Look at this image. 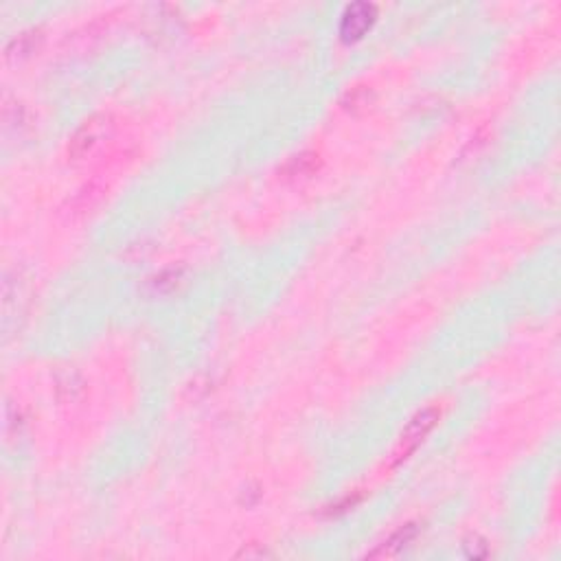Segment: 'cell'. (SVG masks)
<instances>
[{
	"instance_id": "obj_1",
	"label": "cell",
	"mask_w": 561,
	"mask_h": 561,
	"mask_svg": "<svg viewBox=\"0 0 561 561\" xmlns=\"http://www.w3.org/2000/svg\"><path fill=\"white\" fill-rule=\"evenodd\" d=\"M436 421H439V408H435V406L426 408V410H421L419 415L412 417V421L408 423L406 430L401 432L400 459H406L408 454H412V452L417 450V445H419V443L430 435Z\"/></svg>"
},
{
	"instance_id": "obj_2",
	"label": "cell",
	"mask_w": 561,
	"mask_h": 561,
	"mask_svg": "<svg viewBox=\"0 0 561 561\" xmlns=\"http://www.w3.org/2000/svg\"><path fill=\"white\" fill-rule=\"evenodd\" d=\"M375 22V7L367 3H358L347 7L342 16V24H341V33L347 42L353 40H360L364 33L373 27Z\"/></svg>"
},
{
	"instance_id": "obj_3",
	"label": "cell",
	"mask_w": 561,
	"mask_h": 561,
	"mask_svg": "<svg viewBox=\"0 0 561 561\" xmlns=\"http://www.w3.org/2000/svg\"><path fill=\"white\" fill-rule=\"evenodd\" d=\"M417 535V526L415 524H406L401 526L400 531H395V533L391 535L384 544L380 546L377 550H373V553H368V557H395V555H400L403 548H406L408 544H410L412 539H415Z\"/></svg>"
}]
</instances>
